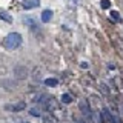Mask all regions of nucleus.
<instances>
[{
    "label": "nucleus",
    "mask_w": 123,
    "mask_h": 123,
    "mask_svg": "<svg viewBox=\"0 0 123 123\" xmlns=\"http://www.w3.org/2000/svg\"><path fill=\"white\" fill-rule=\"evenodd\" d=\"M52 15H54V14H52L51 9H45L43 12H42V22H43V23H48V22L52 18Z\"/></svg>",
    "instance_id": "4"
},
{
    "label": "nucleus",
    "mask_w": 123,
    "mask_h": 123,
    "mask_svg": "<svg viewBox=\"0 0 123 123\" xmlns=\"http://www.w3.org/2000/svg\"><path fill=\"white\" fill-rule=\"evenodd\" d=\"M111 17H112L115 22H120V15H118L117 11H111Z\"/></svg>",
    "instance_id": "11"
},
{
    "label": "nucleus",
    "mask_w": 123,
    "mask_h": 123,
    "mask_svg": "<svg viewBox=\"0 0 123 123\" xmlns=\"http://www.w3.org/2000/svg\"><path fill=\"white\" fill-rule=\"evenodd\" d=\"M29 114H31V115H34V117H38V115H40V111L36 109V108H32V109L29 111Z\"/></svg>",
    "instance_id": "12"
},
{
    "label": "nucleus",
    "mask_w": 123,
    "mask_h": 123,
    "mask_svg": "<svg viewBox=\"0 0 123 123\" xmlns=\"http://www.w3.org/2000/svg\"><path fill=\"white\" fill-rule=\"evenodd\" d=\"M26 108L25 102H18V103H8L5 105V111H9V112H18V111H23Z\"/></svg>",
    "instance_id": "2"
},
{
    "label": "nucleus",
    "mask_w": 123,
    "mask_h": 123,
    "mask_svg": "<svg viewBox=\"0 0 123 123\" xmlns=\"http://www.w3.org/2000/svg\"><path fill=\"white\" fill-rule=\"evenodd\" d=\"M38 5H40V0H25L23 8L25 9H31V8H37Z\"/></svg>",
    "instance_id": "3"
},
{
    "label": "nucleus",
    "mask_w": 123,
    "mask_h": 123,
    "mask_svg": "<svg viewBox=\"0 0 123 123\" xmlns=\"http://www.w3.org/2000/svg\"><path fill=\"white\" fill-rule=\"evenodd\" d=\"M20 45H22V36H20L18 32H11V34H8V36L5 37V40H3V46H5L6 49H9V51L17 49Z\"/></svg>",
    "instance_id": "1"
},
{
    "label": "nucleus",
    "mask_w": 123,
    "mask_h": 123,
    "mask_svg": "<svg viewBox=\"0 0 123 123\" xmlns=\"http://www.w3.org/2000/svg\"><path fill=\"white\" fill-rule=\"evenodd\" d=\"M25 23L29 26V28L37 29V23H36V20H32V18H25Z\"/></svg>",
    "instance_id": "9"
},
{
    "label": "nucleus",
    "mask_w": 123,
    "mask_h": 123,
    "mask_svg": "<svg viewBox=\"0 0 123 123\" xmlns=\"http://www.w3.org/2000/svg\"><path fill=\"white\" fill-rule=\"evenodd\" d=\"M80 109H82L83 114H88V115H89V106H88V103L85 102V100L80 102Z\"/></svg>",
    "instance_id": "5"
},
{
    "label": "nucleus",
    "mask_w": 123,
    "mask_h": 123,
    "mask_svg": "<svg viewBox=\"0 0 123 123\" xmlns=\"http://www.w3.org/2000/svg\"><path fill=\"white\" fill-rule=\"evenodd\" d=\"M0 18H2V20H5V22H8V23L12 22V17H11L8 12H5V11H2V12H0Z\"/></svg>",
    "instance_id": "8"
},
{
    "label": "nucleus",
    "mask_w": 123,
    "mask_h": 123,
    "mask_svg": "<svg viewBox=\"0 0 123 123\" xmlns=\"http://www.w3.org/2000/svg\"><path fill=\"white\" fill-rule=\"evenodd\" d=\"M60 100H62V103H66V105H69V103L72 102V95L71 94H63L60 97Z\"/></svg>",
    "instance_id": "7"
},
{
    "label": "nucleus",
    "mask_w": 123,
    "mask_h": 123,
    "mask_svg": "<svg viewBox=\"0 0 123 123\" xmlns=\"http://www.w3.org/2000/svg\"><path fill=\"white\" fill-rule=\"evenodd\" d=\"M45 85H46V86H49V88H54V86L59 85V82H57V79H46L45 80Z\"/></svg>",
    "instance_id": "6"
},
{
    "label": "nucleus",
    "mask_w": 123,
    "mask_h": 123,
    "mask_svg": "<svg viewBox=\"0 0 123 123\" xmlns=\"http://www.w3.org/2000/svg\"><path fill=\"white\" fill-rule=\"evenodd\" d=\"M100 6L103 8V9H108V8L111 6V3H109V0H102L100 2Z\"/></svg>",
    "instance_id": "10"
},
{
    "label": "nucleus",
    "mask_w": 123,
    "mask_h": 123,
    "mask_svg": "<svg viewBox=\"0 0 123 123\" xmlns=\"http://www.w3.org/2000/svg\"><path fill=\"white\" fill-rule=\"evenodd\" d=\"M23 123H28V122H23Z\"/></svg>",
    "instance_id": "13"
}]
</instances>
